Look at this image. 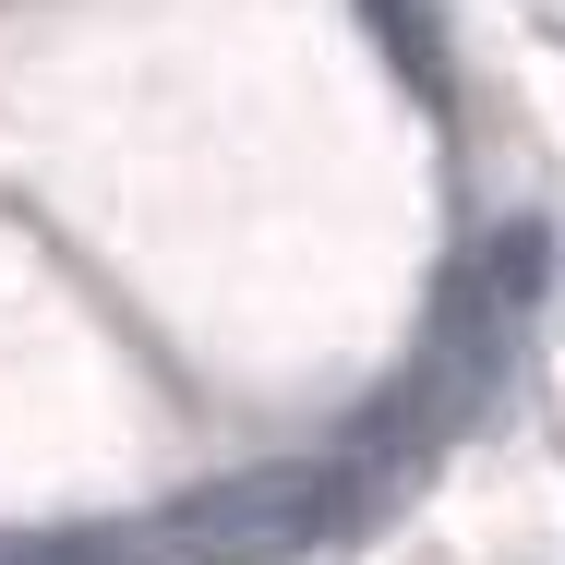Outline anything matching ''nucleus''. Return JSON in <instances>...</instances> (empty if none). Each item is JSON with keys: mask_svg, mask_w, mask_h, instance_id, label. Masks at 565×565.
<instances>
[{"mask_svg": "<svg viewBox=\"0 0 565 565\" xmlns=\"http://www.w3.org/2000/svg\"><path fill=\"white\" fill-rule=\"evenodd\" d=\"M373 24H385V49H397V73H422V85H446V49H434V12H422V0H373Z\"/></svg>", "mask_w": 565, "mask_h": 565, "instance_id": "obj_3", "label": "nucleus"}, {"mask_svg": "<svg viewBox=\"0 0 565 565\" xmlns=\"http://www.w3.org/2000/svg\"><path fill=\"white\" fill-rule=\"evenodd\" d=\"M24 565H132V554H120V542H97V530H85V542H61V554H24Z\"/></svg>", "mask_w": 565, "mask_h": 565, "instance_id": "obj_4", "label": "nucleus"}, {"mask_svg": "<svg viewBox=\"0 0 565 565\" xmlns=\"http://www.w3.org/2000/svg\"><path fill=\"white\" fill-rule=\"evenodd\" d=\"M530 289H542V228H493V241H481V265H469V289H457V301H481V313H518V301H530Z\"/></svg>", "mask_w": 565, "mask_h": 565, "instance_id": "obj_2", "label": "nucleus"}, {"mask_svg": "<svg viewBox=\"0 0 565 565\" xmlns=\"http://www.w3.org/2000/svg\"><path fill=\"white\" fill-rule=\"evenodd\" d=\"M349 518H361V481L349 469H253V481L193 493L169 530L205 542V554H313V542H338Z\"/></svg>", "mask_w": 565, "mask_h": 565, "instance_id": "obj_1", "label": "nucleus"}]
</instances>
